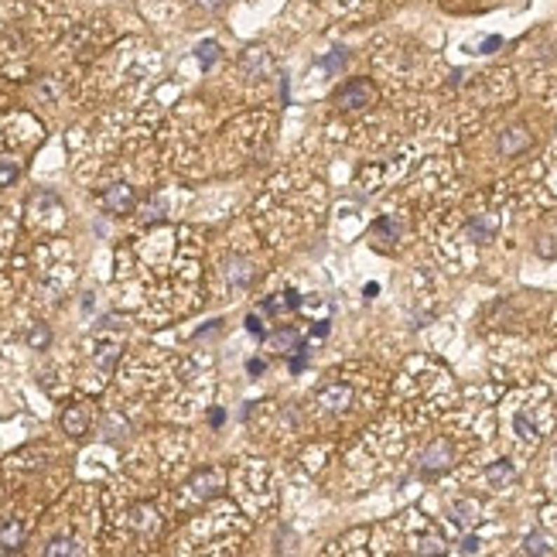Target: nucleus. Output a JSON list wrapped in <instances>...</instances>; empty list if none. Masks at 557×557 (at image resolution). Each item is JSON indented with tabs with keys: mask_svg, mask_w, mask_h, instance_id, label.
I'll return each instance as SVG.
<instances>
[{
	"mask_svg": "<svg viewBox=\"0 0 557 557\" xmlns=\"http://www.w3.org/2000/svg\"><path fill=\"white\" fill-rule=\"evenodd\" d=\"M45 554L48 557H62V554H79V547H76V540H52L48 547H45Z\"/></svg>",
	"mask_w": 557,
	"mask_h": 557,
	"instance_id": "nucleus-15",
	"label": "nucleus"
},
{
	"mask_svg": "<svg viewBox=\"0 0 557 557\" xmlns=\"http://www.w3.org/2000/svg\"><path fill=\"white\" fill-rule=\"evenodd\" d=\"M363 294H366V297H376V294H380V284H366V288H363Z\"/></svg>",
	"mask_w": 557,
	"mask_h": 557,
	"instance_id": "nucleus-30",
	"label": "nucleus"
},
{
	"mask_svg": "<svg viewBox=\"0 0 557 557\" xmlns=\"http://www.w3.org/2000/svg\"><path fill=\"white\" fill-rule=\"evenodd\" d=\"M318 403L325 410H332V414H342L345 407L352 403V390H349L345 383H332V387L318 390Z\"/></svg>",
	"mask_w": 557,
	"mask_h": 557,
	"instance_id": "nucleus-4",
	"label": "nucleus"
},
{
	"mask_svg": "<svg viewBox=\"0 0 557 557\" xmlns=\"http://www.w3.org/2000/svg\"><path fill=\"white\" fill-rule=\"evenodd\" d=\"M527 147H530L527 127H509V130H503V137H499V151H503V154H520V151H527Z\"/></svg>",
	"mask_w": 557,
	"mask_h": 557,
	"instance_id": "nucleus-6",
	"label": "nucleus"
},
{
	"mask_svg": "<svg viewBox=\"0 0 557 557\" xmlns=\"http://www.w3.org/2000/svg\"><path fill=\"white\" fill-rule=\"evenodd\" d=\"M195 55H199L202 69H209V65H215V58H219V41H202V45L195 48Z\"/></svg>",
	"mask_w": 557,
	"mask_h": 557,
	"instance_id": "nucleus-14",
	"label": "nucleus"
},
{
	"mask_svg": "<svg viewBox=\"0 0 557 557\" xmlns=\"http://www.w3.org/2000/svg\"><path fill=\"white\" fill-rule=\"evenodd\" d=\"M485 478H489V485H492V489H506V485L516 478V469H513L509 462H492V465H489V472H485Z\"/></svg>",
	"mask_w": 557,
	"mask_h": 557,
	"instance_id": "nucleus-9",
	"label": "nucleus"
},
{
	"mask_svg": "<svg viewBox=\"0 0 557 557\" xmlns=\"http://www.w3.org/2000/svg\"><path fill=\"white\" fill-rule=\"evenodd\" d=\"M478 551H482V540H478V537H472V533H469V537L462 540V554H478Z\"/></svg>",
	"mask_w": 557,
	"mask_h": 557,
	"instance_id": "nucleus-24",
	"label": "nucleus"
},
{
	"mask_svg": "<svg viewBox=\"0 0 557 557\" xmlns=\"http://www.w3.org/2000/svg\"><path fill=\"white\" fill-rule=\"evenodd\" d=\"M311 335H315V339H325V335H328V321H318V325L311 328Z\"/></svg>",
	"mask_w": 557,
	"mask_h": 557,
	"instance_id": "nucleus-28",
	"label": "nucleus"
},
{
	"mask_svg": "<svg viewBox=\"0 0 557 557\" xmlns=\"http://www.w3.org/2000/svg\"><path fill=\"white\" fill-rule=\"evenodd\" d=\"M523 551L527 554H554V547H551V540L544 537V533H527V540H523Z\"/></svg>",
	"mask_w": 557,
	"mask_h": 557,
	"instance_id": "nucleus-11",
	"label": "nucleus"
},
{
	"mask_svg": "<svg viewBox=\"0 0 557 557\" xmlns=\"http://www.w3.org/2000/svg\"><path fill=\"white\" fill-rule=\"evenodd\" d=\"M246 332H250V335H257V339H264L267 328L260 325V315H250V318H246Z\"/></svg>",
	"mask_w": 557,
	"mask_h": 557,
	"instance_id": "nucleus-23",
	"label": "nucleus"
},
{
	"mask_svg": "<svg viewBox=\"0 0 557 557\" xmlns=\"http://www.w3.org/2000/svg\"><path fill=\"white\" fill-rule=\"evenodd\" d=\"M451 462H455V451H451L448 441H434V445L424 451V465H421V476H424V478L441 476L445 469H451Z\"/></svg>",
	"mask_w": 557,
	"mask_h": 557,
	"instance_id": "nucleus-2",
	"label": "nucleus"
},
{
	"mask_svg": "<svg viewBox=\"0 0 557 557\" xmlns=\"http://www.w3.org/2000/svg\"><path fill=\"white\" fill-rule=\"evenodd\" d=\"M137 206V192L130 185H113L103 192V209L107 213H116V215H127Z\"/></svg>",
	"mask_w": 557,
	"mask_h": 557,
	"instance_id": "nucleus-3",
	"label": "nucleus"
},
{
	"mask_svg": "<svg viewBox=\"0 0 557 557\" xmlns=\"http://www.w3.org/2000/svg\"><path fill=\"white\" fill-rule=\"evenodd\" d=\"M27 342L34 345V349H41V345H48V328H45V325H38V328H31V335H27Z\"/></svg>",
	"mask_w": 557,
	"mask_h": 557,
	"instance_id": "nucleus-21",
	"label": "nucleus"
},
{
	"mask_svg": "<svg viewBox=\"0 0 557 557\" xmlns=\"http://www.w3.org/2000/svg\"><path fill=\"white\" fill-rule=\"evenodd\" d=\"M465 233L476 239V243H485V239L496 233V219H492V215H476V219H469Z\"/></svg>",
	"mask_w": 557,
	"mask_h": 557,
	"instance_id": "nucleus-10",
	"label": "nucleus"
},
{
	"mask_svg": "<svg viewBox=\"0 0 557 557\" xmlns=\"http://www.w3.org/2000/svg\"><path fill=\"white\" fill-rule=\"evenodd\" d=\"M21 540H25V527H21L18 520H4V523H0V547H4V551H18Z\"/></svg>",
	"mask_w": 557,
	"mask_h": 557,
	"instance_id": "nucleus-7",
	"label": "nucleus"
},
{
	"mask_svg": "<svg viewBox=\"0 0 557 557\" xmlns=\"http://www.w3.org/2000/svg\"><path fill=\"white\" fill-rule=\"evenodd\" d=\"M451 520H455L458 527H472L478 520V503L476 499H458V503L451 506Z\"/></svg>",
	"mask_w": 557,
	"mask_h": 557,
	"instance_id": "nucleus-8",
	"label": "nucleus"
},
{
	"mask_svg": "<svg viewBox=\"0 0 557 557\" xmlns=\"http://www.w3.org/2000/svg\"><path fill=\"white\" fill-rule=\"evenodd\" d=\"M62 424H65V431H69V434H86V414H82L79 407H72V410H65Z\"/></svg>",
	"mask_w": 557,
	"mask_h": 557,
	"instance_id": "nucleus-13",
	"label": "nucleus"
},
{
	"mask_svg": "<svg viewBox=\"0 0 557 557\" xmlns=\"http://www.w3.org/2000/svg\"><path fill=\"white\" fill-rule=\"evenodd\" d=\"M373 100H376V89H373L370 79H352L335 93V107L339 109H366L373 107Z\"/></svg>",
	"mask_w": 557,
	"mask_h": 557,
	"instance_id": "nucleus-1",
	"label": "nucleus"
},
{
	"mask_svg": "<svg viewBox=\"0 0 557 557\" xmlns=\"http://www.w3.org/2000/svg\"><path fill=\"white\" fill-rule=\"evenodd\" d=\"M270 342L277 345L281 352H288V349H297V345H304L301 339H297V332H294V328H281V332H274V335H270Z\"/></svg>",
	"mask_w": 557,
	"mask_h": 557,
	"instance_id": "nucleus-12",
	"label": "nucleus"
},
{
	"mask_svg": "<svg viewBox=\"0 0 557 557\" xmlns=\"http://www.w3.org/2000/svg\"><path fill=\"white\" fill-rule=\"evenodd\" d=\"M246 373H250V376H260V373H264V363H260V359H250V363H246Z\"/></svg>",
	"mask_w": 557,
	"mask_h": 557,
	"instance_id": "nucleus-27",
	"label": "nucleus"
},
{
	"mask_svg": "<svg viewBox=\"0 0 557 557\" xmlns=\"http://www.w3.org/2000/svg\"><path fill=\"white\" fill-rule=\"evenodd\" d=\"M284 304H288V311L301 308V294H297V291H284Z\"/></svg>",
	"mask_w": 557,
	"mask_h": 557,
	"instance_id": "nucleus-26",
	"label": "nucleus"
},
{
	"mask_svg": "<svg viewBox=\"0 0 557 557\" xmlns=\"http://www.w3.org/2000/svg\"><path fill=\"white\" fill-rule=\"evenodd\" d=\"M260 311H264V315H281V311H288V304H284V294H277V297H267L264 304H260Z\"/></svg>",
	"mask_w": 557,
	"mask_h": 557,
	"instance_id": "nucleus-17",
	"label": "nucleus"
},
{
	"mask_svg": "<svg viewBox=\"0 0 557 557\" xmlns=\"http://www.w3.org/2000/svg\"><path fill=\"white\" fill-rule=\"evenodd\" d=\"M370 239L373 243H380V246H390V243H397L400 239V222L394 215H383V219H376L370 229Z\"/></svg>",
	"mask_w": 557,
	"mask_h": 557,
	"instance_id": "nucleus-5",
	"label": "nucleus"
},
{
	"mask_svg": "<svg viewBox=\"0 0 557 557\" xmlns=\"http://www.w3.org/2000/svg\"><path fill=\"white\" fill-rule=\"evenodd\" d=\"M499 45H503V38H499V34H492V38H485V41L478 45V52H482V55H492Z\"/></svg>",
	"mask_w": 557,
	"mask_h": 557,
	"instance_id": "nucleus-25",
	"label": "nucleus"
},
{
	"mask_svg": "<svg viewBox=\"0 0 557 557\" xmlns=\"http://www.w3.org/2000/svg\"><path fill=\"white\" fill-rule=\"evenodd\" d=\"M209 421H213V427H222V421H226V414H222V410L215 407L213 414H209Z\"/></svg>",
	"mask_w": 557,
	"mask_h": 557,
	"instance_id": "nucleus-29",
	"label": "nucleus"
},
{
	"mask_svg": "<svg viewBox=\"0 0 557 557\" xmlns=\"http://www.w3.org/2000/svg\"><path fill=\"white\" fill-rule=\"evenodd\" d=\"M199 4H202V7H209V11H215V7H219L222 0H199Z\"/></svg>",
	"mask_w": 557,
	"mask_h": 557,
	"instance_id": "nucleus-31",
	"label": "nucleus"
},
{
	"mask_svg": "<svg viewBox=\"0 0 557 557\" xmlns=\"http://www.w3.org/2000/svg\"><path fill=\"white\" fill-rule=\"evenodd\" d=\"M321 65H325L328 72H339V69L345 65V52H342V48H335L332 55H325V58H321Z\"/></svg>",
	"mask_w": 557,
	"mask_h": 557,
	"instance_id": "nucleus-18",
	"label": "nucleus"
},
{
	"mask_svg": "<svg viewBox=\"0 0 557 557\" xmlns=\"http://www.w3.org/2000/svg\"><path fill=\"white\" fill-rule=\"evenodd\" d=\"M229 277L236 281L239 288H246V284L253 281V270H250V264H246V260H236V264H233V270H229Z\"/></svg>",
	"mask_w": 557,
	"mask_h": 557,
	"instance_id": "nucleus-16",
	"label": "nucleus"
},
{
	"mask_svg": "<svg viewBox=\"0 0 557 557\" xmlns=\"http://www.w3.org/2000/svg\"><path fill=\"white\" fill-rule=\"evenodd\" d=\"M513 424H516V434H520V438H527V441H533V438H537L533 424L527 421V417H523V414H516V421H513Z\"/></svg>",
	"mask_w": 557,
	"mask_h": 557,
	"instance_id": "nucleus-20",
	"label": "nucleus"
},
{
	"mask_svg": "<svg viewBox=\"0 0 557 557\" xmlns=\"http://www.w3.org/2000/svg\"><path fill=\"white\" fill-rule=\"evenodd\" d=\"M14 178H18V164L14 161H0V188L11 185Z\"/></svg>",
	"mask_w": 557,
	"mask_h": 557,
	"instance_id": "nucleus-19",
	"label": "nucleus"
},
{
	"mask_svg": "<svg viewBox=\"0 0 557 557\" xmlns=\"http://www.w3.org/2000/svg\"><path fill=\"white\" fill-rule=\"evenodd\" d=\"M421 554H445V544H441V537H431L421 544Z\"/></svg>",
	"mask_w": 557,
	"mask_h": 557,
	"instance_id": "nucleus-22",
	"label": "nucleus"
}]
</instances>
